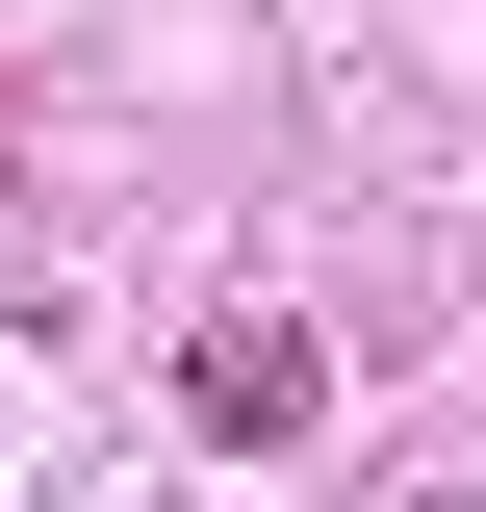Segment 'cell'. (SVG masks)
<instances>
[{
  "mask_svg": "<svg viewBox=\"0 0 486 512\" xmlns=\"http://www.w3.org/2000/svg\"><path fill=\"white\" fill-rule=\"evenodd\" d=\"M180 410H205L231 461H307V436H333V333H307V308H205Z\"/></svg>",
  "mask_w": 486,
  "mask_h": 512,
  "instance_id": "6da1fadb",
  "label": "cell"
}]
</instances>
